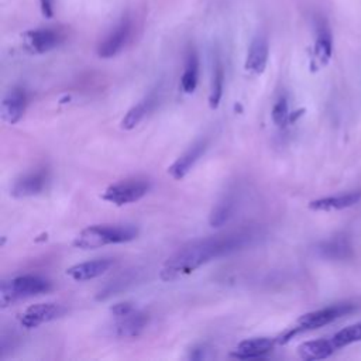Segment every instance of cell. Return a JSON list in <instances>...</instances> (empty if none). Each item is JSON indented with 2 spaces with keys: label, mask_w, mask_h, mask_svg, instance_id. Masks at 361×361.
<instances>
[{
  "label": "cell",
  "mask_w": 361,
  "mask_h": 361,
  "mask_svg": "<svg viewBox=\"0 0 361 361\" xmlns=\"http://www.w3.org/2000/svg\"><path fill=\"white\" fill-rule=\"evenodd\" d=\"M361 201V191L355 189L343 195L338 196H329V198H322L312 201L309 204V209L316 211V212H335V211H342L354 206Z\"/></svg>",
  "instance_id": "cell-15"
},
{
  "label": "cell",
  "mask_w": 361,
  "mask_h": 361,
  "mask_svg": "<svg viewBox=\"0 0 361 361\" xmlns=\"http://www.w3.org/2000/svg\"><path fill=\"white\" fill-rule=\"evenodd\" d=\"M27 108V93L21 88H13L2 102V117L9 124H16Z\"/></svg>",
  "instance_id": "cell-14"
},
{
  "label": "cell",
  "mask_w": 361,
  "mask_h": 361,
  "mask_svg": "<svg viewBox=\"0 0 361 361\" xmlns=\"http://www.w3.org/2000/svg\"><path fill=\"white\" fill-rule=\"evenodd\" d=\"M113 266V260L110 258H99L93 261H86L81 262V264L72 266L71 269L67 270V275L74 280V281H89L93 278H97L104 275L106 271L110 270Z\"/></svg>",
  "instance_id": "cell-13"
},
{
  "label": "cell",
  "mask_w": 361,
  "mask_h": 361,
  "mask_svg": "<svg viewBox=\"0 0 361 361\" xmlns=\"http://www.w3.org/2000/svg\"><path fill=\"white\" fill-rule=\"evenodd\" d=\"M318 253L322 257L329 260H336V261L347 260L351 255V246L346 237L339 236L327 242H323L318 247Z\"/></svg>",
  "instance_id": "cell-20"
},
{
  "label": "cell",
  "mask_w": 361,
  "mask_h": 361,
  "mask_svg": "<svg viewBox=\"0 0 361 361\" xmlns=\"http://www.w3.org/2000/svg\"><path fill=\"white\" fill-rule=\"evenodd\" d=\"M64 312L65 309L58 304H36L26 309V312L21 315L20 323L26 329H35V327L58 319L64 315Z\"/></svg>",
  "instance_id": "cell-8"
},
{
  "label": "cell",
  "mask_w": 361,
  "mask_h": 361,
  "mask_svg": "<svg viewBox=\"0 0 361 361\" xmlns=\"http://www.w3.org/2000/svg\"><path fill=\"white\" fill-rule=\"evenodd\" d=\"M278 343L277 339L271 338H255V339H247L239 343L236 350L232 353L233 357L240 360H248V358H258L269 354L274 346Z\"/></svg>",
  "instance_id": "cell-16"
},
{
  "label": "cell",
  "mask_w": 361,
  "mask_h": 361,
  "mask_svg": "<svg viewBox=\"0 0 361 361\" xmlns=\"http://www.w3.org/2000/svg\"><path fill=\"white\" fill-rule=\"evenodd\" d=\"M355 306L353 304H339V305H332L327 306L315 312H309L298 319V326L297 329L301 332L305 331H315L319 327H323L326 324H329L351 312H354Z\"/></svg>",
  "instance_id": "cell-5"
},
{
  "label": "cell",
  "mask_w": 361,
  "mask_h": 361,
  "mask_svg": "<svg viewBox=\"0 0 361 361\" xmlns=\"http://www.w3.org/2000/svg\"><path fill=\"white\" fill-rule=\"evenodd\" d=\"M155 104H157V96L154 93L148 95L146 99L139 102L136 106H133L126 113V116L123 117V120L120 123L121 128L123 130H133L154 109Z\"/></svg>",
  "instance_id": "cell-19"
},
{
  "label": "cell",
  "mask_w": 361,
  "mask_h": 361,
  "mask_svg": "<svg viewBox=\"0 0 361 361\" xmlns=\"http://www.w3.org/2000/svg\"><path fill=\"white\" fill-rule=\"evenodd\" d=\"M236 205L237 199L233 193L224 195L223 198L213 206L211 216H209V223L212 227H222L224 226L228 220H231L236 212Z\"/></svg>",
  "instance_id": "cell-18"
},
{
  "label": "cell",
  "mask_w": 361,
  "mask_h": 361,
  "mask_svg": "<svg viewBox=\"0 0 361 361\" xmlns=\"http://www.w3.org/2000/svg\"><path fill=\"white\" fill-rule=\"evenodd\" d=\"M131 26L128 20L120 21L109 35L104 39V41L97 46V57L109 59L116 57L127 44L130 39Z\"/></svg>",
  "instance_id": "cell-7"
},
{
  "label": "cell",
  "mask_w": 361,
  "mask_h": 361,
  "mask_svg": "<svg viewBox=\"0 0 361 361\" xmlns=\"http://www.w3.org/2000/svg\"><path fill=\"white\" fill-rule=\"evenodd\" d=\"M332 342L338 350L343 349L346 346H350L353 343L361 342V323H355L349 327H344L343 331L338 332L332 338Z\"/></svg>",
  "instance_id": "cell-24"
},
{
  "label": "cell",
  "mask_w": 361,
  "mask_h": 361,
  "mask_svg": "<svg viewBox=\"0 0 361 361\" xmlns=\"http://www.w3.org/2000/svg\"><path fill=\"white\" fill-rule=\"evenodd\" d=\"M199 81V58L193 50L189 51L185 62V70L181 78V89L185 93L195 92Z\"/></svg>",
  "instance_id": "cell-21"
},
{
  "label": "cell",
  "mask_w": 361,
  "mask_h": 361,
  "mask_svg": "<svg viewBox=\"0 0 361 361\" xmlns=\"http://www.w3.org/2000/svg\"><path fill=\"white\" fill-rule=\"evenodd\" d=\"M151 185L147 179L135 178V179H126L110 185L104 192V201L113 204L116 206H124L139 202L148 193Z\"/></svg>",
  "instance_id": "cell-4"
},
{
  "label": "cell",
  "mask_w": 361,
  "mask_h": 361,
  "mask_svg": "<svg viewBox=\"0 0 361 361\" xmlns=\"http://www.w3.org/2000/svg\"><path fill=\"white\" fill-rule=\"evenodd\" d=\"M333 55V44H332V36L324 27L319 28L318 37L313 47V59L318 62L319 67H324L329 64L331 58Z\"/></svg>",
  "instance_id": "cell-22"
},
{
  "label": "cell",
  "mask_w": 361,
  "mask_h": 361,
  "mask_svg": "<svg viewBox=\"0 0 361 361\" xmlns=\"http://www.w3.org/2000/svg\"><path fill=\"white\" fill-rule=\"evenodd\" d=\"M52 0H40V9L44 19H52L54 17V6Z\"/></svg>",
  "instance_id": "cell-27"
},
{
  "label": "cell",
  "mask_w": 361,
  "mask_h": 361,
  "mask_svg": "<svg viewBox=\"0 0 361 361\" xmlns=\"http://www.w3.org/2000/svg\"><path fill=\"white\" fill-rule=\"evenodd\" d=\"M338 349L335 347L332 339H319V340H311L305 342L298 347V354L302 360L306 361H315V360H323L331 357Z\"/></svg>",
  "instance_id": "cell-17"
},
{
  "label": "cell",
  "mask_w": 361,
  "mask_h": 361,
  "mask_svg": "<svg viewBox=\"0 0 361 361\" xmlns=\"http://www.w3.org/2000/svg\"><path fill=\"white\" fill-rule=\"evenodd\" d=\"M255 239V233L251 228L232 232L227 235L211 236L191 242L177 250L166 262L159 271V278L166 282L177 281L186 277L208 264L209 261L228 255L235 251L248 246Z\"/></svg>",
  "instance_id": "cell-1"
},
{
  "label": "cell",
  "mask_w": 361,
  "mask_h": 361,
  "mask_svg": "<svg viewBox=\"0 0 361 361\" xmlns=\"http://www.w3.org/2000/svg\"><path fill=\"white\" fill-rule=\"evenodd\" d=\"M206 148H208L206 139H201L196 143H193L179 158H177V161L168 168V174L177 181L184 179L186 177V174L192 170L195 164L198 162V159L205 154Z\"/></svg>",
  "instance_id": "cell-9"
},
{
  "label": "cell",
  "mask_w": 361,
  "mask_h": 361,
  "mask_svg": "<svg viewBox=\"0 0 361 361\" xmlns=\"http://www.w3.org/2000/svg\"><path fill=\"white\" fill-rule=\"evenodd\" d=\"M21 39L24 50L35 55L50 52L61 43V36L58 35V31L51 28L28 30L21 36Z\"/></svg>",
  "instance_id": "cell-6"
},
{
  "label": "cell",
  "mask_w": 361,
  "mask_h": 361,
  "mask_svg": "<svg viewBox=\"0 0 361 361\" xmlns=\"http://www.w3.org/2000/svg\"><path fill=\"white\" fill-rule=\"evenodd\" d=\"M223 88H224V71H223V65L220 64V61H217L215 71H213L212 89H211V96H209L211 109L219 108V104L223 96Z\"/></svg>",
  "instance_id": "cell-23"
},
{
  "label": "cell",
  "mask_w": 361,
  "mask_h": 361,
  "mask_svg": "<svg viewBox=\"0 0 361 361\" xmlns=\"http://www.w3.org/2000/svg\"><path fill=\"white\" fill-rule=\"evenodd\" d=\"M51 289V282L40 275H20L0 285V305L10 306L21 300L37 297Z\"/></svg>",
  "instance_id": "cell-3"
},
{
  "label": "cell",
  "mask_w": 361,
  "mask_h": 361,
  "mask_svg": "<svg viewBox=\"0 0 361 361\" xmlns=\"http://www.w3.org/2000/svg\"><path fill=\"white\" fill-rule=\"evenodd\" d=\"M269 54H270V47H269V41H267L266 36H262V35L255 36L253 39L248 52H247V58H246V64H244L246 71L253 75H261L266 71L267 62H269Z\"/></svg>",
  "instance_id": "cell-10"
},
{
  "label": "cell",
  "mask_w": 361,
  "mask_h": 361,
  "mask_svg": "<svg viewBox=\"0 0 361 361\" xmlns=\"http://www.w3.org/2000/svg\"><path fill=\"white\" fill-rule=\"evenodd\" d=\"M48 182V174L44 170L30 173L20 179H17L12 188V195L14 198H28L44 192Z\"/></svg>",
  "instance_id": "cell-12"
},
{
  "label": "cell",
  "mask_w": 361,
  "mask_h": 361,
  "mask_svg": "<svg viewBox=\"0 0 361 361\" xmlns=\"http://www.w3.org/2000/svg\"><path fill=\"white\" fill-rule=\"evenodd\" d=\"M139 228L135 224H95L77 236L74 246L82 250H96L109 244H121L137 239Z\"/></svg>",
  "instance_id": "cell-2"
},
{
  "label": "cell",
  "mask_w": 361,
  "mask_h": 361,
  "mask_svg": "<svg viewBox=\"0 0 361 361\" xmlns=\"http://www.w3.org/2000/svg\"><path fill=\"white\" fill-rule=\"evenodd\" d=\"M148 323V315L135 309L124 316L116 318L115 335L120 339H135L137 338Z\"/></svg>",
  "instance_id": "cell-11"
},
{
  "label": "cell",
  "mask_w": 361,
  "mask_h": 361,
  "mask_svg": "<svg viewBox=\"0 0 361 361\" xmlns=\"http://www.w3.org/2000/svg\"><path fill=\"white\" fill-rule=\"evenodd\" d=\"M271 116H273V121L282 127L288 123L289 120V109H288V101H286V97L282 96L278 99V102L274 105L273 108V112H271Z\"/></svg>",
  "instance_id": "cell-25"
},
{
  "label": "cell",
  "mask_w": 361,
  "mask_h": 361,
  "mask_svg": "<svg viewBox=\"0 0 361 361\" xmlns=\"http://www.w3.org/2000/svg\"><path fill=\"white\" fill-rule=\"evenodd\" d=\"M136 308L133 304L130 302H120V304H116L115 306H112V313L116 316V318H120V316H124L130 312H133Z\"/></svg>",
  "instance_id": "cell-26"
}]
</instances>
